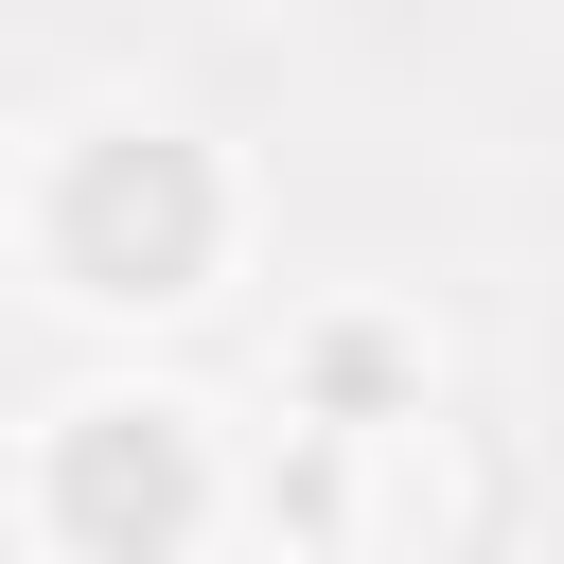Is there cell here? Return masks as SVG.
<instances>
[{
  "mask_svg": "<svg viewBox=\"0 0 564 564\" xmlns=\"http://www.w3.org/2000/svg\"><path fill=\"white\" fill-rule=\"evenodd\" d=\"M53 494H70L88 546H159V529L194 511V441H176L159 405H106V423H70V476H53Z\"/></svg>",
  "mask_w": 564,
  "mask_h": 564,
  "instance_id": "cell-2",
  "label": "cell"
},
{
  "mask_svg": "<svg viewBox=\"0 0 564 564\" xmlns=\"http://www.w3.org/2000/svg\"><path fill=\"white\" fill-rule=\"evenodd\" d=\"M194 247H212V176H194L176 141H106V159L70 176V264H88L106 300H176Z\"/></svg>",
  "mask_w": 564,
  "mask_h": 564,
  "instance_id": "cell-1",
  "label": "cell"
}]
</instances>
